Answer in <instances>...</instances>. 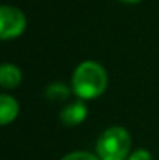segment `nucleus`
<instances>
[{"instance_id": "nucleus-1", "label": "nucleus", "mask_w": 159, "mask_h": 160, "mask_svg": "<svg viewBox=\"0 0 159 160\" xmlns=\"http://www.w3.org/2000/svg\"><path fill=\"white\" fill-rule=\"evenodd\" d=\"M70 84L73 93L80 100H95L106 90L108 73L98 62L84 61L75 68Z\"/></svg>"}, {"instance_id": "nucleus-2", "label": "nucleus", "mask_w": 159, "mask_h": 160, "mask_svg": "<svg viewBox=\"0 0 159 160\" xmlns=\"http://www.w3.org/2000/svg\"><path fill=\"white\" fill-rule=\"evenodd\" d=\"M131 149V137L125 128L111 126L105 129L95 145L100 160H126Z\"/></svg>"}, {"instance_id": "nucleus-3", "label": "nucleus", "mask_w": 159, "mask_h": 160, "mask_svg": "<svg viewBox=\"0 0 159 160\" xmlns=\"http://www.w3.org/2000/svg\"><path fill=\"white\" fill-rule=\"evenodd\" d=\"M27 28V17L25 14L11 5L0 6V39L9 41L22 36Z\"/></svg>"}, {"instance_id": "nucleus-4", "label": "nucleus", "mask_w": 159, "mask_h": 160, "mask_svg": "<svg viewBox=\"0 0 159 160\" xmlns=\"http://www.w3.org/2000/svg\"><path fill=\"white\" fill-rule=\"evenodd\" d=\"M86 117H87V107L84 104V100L72 101L62 107V110L59 112V120L66 126H78L86 120Z\"/></svg>"}, {"instance_id": "nucleus-5", "label": "nucleus", "mask_w": 159, "mask_h": 160, "mask_svg": "<svg viewBox=\"0 0 159 160\" xmlns=\"http://www.w3.org/2000/svg\"><path fill=\"white\" fill-rule=\"evenodd\" d=\"M19 115V103L8 93L0 95V124L8 126Z\"/></svg>"}, {"instance_id": "nucleus-6", "label": "nucleus", "mask_w": 159, "mask_h": 160, "mask_svg": "<svg viewBox=\"0 0 159 160\" xmlns=\"http://www.w3.org/2000/svg\"><path fill=\"white\" fill-rule=\"evenodd\" d=\"M22 82V72L13 64H3L0 67V86L6 90L19 87Z\"/></svg>"}, {"instance_id": "nucleus-7", "label": "nucleus", "mask_w": 159, "mask_h": 160, "mask_svg": "<svg viewBox=\"0 0 159 160\" xmlns=\"http://www.w3.org/2000/svg\"><path fill=\"white\" fill-rule=\"evenodd\" d=\"M70 93H73L72 87H69L67 84L59 82V81H55L52 84H49L44 90L45 98L50 100V101H64L70 97Z\"/></svg>"}, {"instance_id": "nucleus-8", "label": "nucleus", "mask_w": 159, "mask_h": 160, "mask_svg": "<svg viewBox=\"0 0 159 160\" xmlns=\"http://www.w3.org/2000/svg\"><path fill=\"white\" fill-rule=\"evenodd\" d=\"M61 160H100V157L86 151H75V152H69L67 156H64Z\"/></svg>"}, {"instance_id": "nucleus-9", "label": "nucleus", "mask_w": 159, "mask_h": 160, "mask_svg": "<svg viewBox=\"0 0 159 160\" xmlns=\"http://www.w3.org/2000/svg\"><path fill=\"white\" fill-rule=\"evenodd\" d=\"M126 160H151V154L147 149H137V151L131 152Z\"/></svg>"}, {"instance_id": "nucleus-10", "label": "nucleus", "mask_w": 159, "mask_h": 160, "mask_svg": "<svg viewBox=\"0 0 159 160\" xmlns=\"http://www.w3.org/2000/svg\"><path fill=\"white\" fill-rule=\"evenodd\" d=\"M120 2H125V3H139L142 0H120Z\"/></svg>"}]
</instances>
